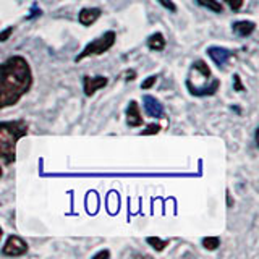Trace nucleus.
Listing matches in <instances>:
<instances>
[{"label":"nucleus","mask_w":259,"mask_h":259,"mask_svg":"<svg viewBox=\"0 0 259 259\" xmlns=\"http://www.w3.org/2000/svg\"><path fill=\"white\" fill-rule=\"evenodd\" d=\"M93 257H94V259H99V257H110V253H109L107 249H102V251H99V253H96Z\"/></svg>","instance_id":"nucleus-22"},{"label":"nucleus","mask_w":259,"mask_h":259,"mask_svg":"<svg viewBox=\"0 0 259 259\" xmlns=\"http://www.w3.org/2000/svg\"><path fill=\"white\" fill-rule=\"evenodd\" d=\"M148 47L151 49V51H164V47H165V37L162 32H154V34L149 36L148 39Z\"/></svg>","instance_id":"nucleus-11"},{"label":"nucleus","mask_w":259,"mask_h":259,"mask_svg":"<svg viewBox=\"0 0 259 259\" xmlns=\"http://www.w3.org/2000/svg\"><path fill=\"white\" fill-rule=\"evenodd\" d=\"M126 123L130 126H141L143 125V115L140 112V105L136 101H132L126 109Z\"/></svg>","instance_id":"nucleus-8"},{"label":"nucleus","mask_w":259,"mask_h":259,"mask_svg":"<svg viewBox=\"0 0 259 259\" xmlns=\"http://www.w3.org/2000/svg\"><path fill=\"white\" fill-rule=\"evenodd\" d=\"M146 241H148V245L152 246L156 251H164L168 246V241L167 240H160L159 237H148V238H146Z\"/></svg>","instance_id":"nucleus-13"},{"label":"nucleus","mask_w":259,"mask_h":259,"mask_svg":"<svg viewBox=\"0 0 259 259\" xmlns=\"http://www.w3.org/2000/svg\"><path fill=\"white\" fill-rule=\"evenodd\" d=\"M196 2L204 7V8H209V10H212L214 13H222L224 12V7L222 4L219 2V0H196Z\"/></svg>","instance_id":"nucleus-12"},{"label":"nucleus","mask_w":259,"mask_h":259,"mask_svg":"<svg viewBox=\"0 0 259 259\" xmlns=\"http://www.w3.org/2000/svg\"><path fill=\"white\" fill-rule=\"evenodd\" d=\"M40 15H42V12H40V8H37V7H32V8H31V13L26 16V20L37 18V16H40Z\"/></svg>","instance_id":"nucleus-21"},{"label":"nucleus","mask_w":259,"mask_h":259,"mask_svg":"<svg viewBox=\"0 0 259 259\" xmlns=\"http://www.w3.org/2000/svg\"><path fill=\"white\" fill-rule=\"evenodd\" d=\"M143 104H144V110H146V113H148L149 117L162 118V115H164V107H162V104L156 99V97L144 96L143 97Z\"/></svg>","instance_id":"nucleus-6"},{"label":"nucleus","mask_w":259,"mask_h":259,"mask_svg":"<svg viewBox=\"0 0 259 259\" xmlns=\"http://www.w3.org/2000/svg\"><path fill=\"white\" fill-rule=\"evenodd\" d=\"M156 81H157V76H149V78H146L143 81V84H141V89H151L154 84H156Z\"/></svg>","instance_id":"nucleus-19"},{"label":"nucleus","mask_w":259,"mask_h":259,"mask_svg":"<svg viewBox=\"0 0 259 259\" xmlns=\"http://www.w3.org/2000/svg\"><path fill=\"white\" fill-rule=\"evenodd\" d=\"M207 54L209 57L212 59V62L215 65H219V67H222V65H225L227 62H229V59L232 57V52L229 51V49H225V47H209L207 49Z\"/></svg>","instance_id":"nucleus-7"},{"label":"nucleus","mask_w":259,"mask_h":259,"mask_svg":"<svg viewBox=\"0 0 259 259\" xmlns=\"http://www.w3.org/2000/svg\"><path fill=\"white\" fill-rule=\"evenodd\" d=\"M32 86V71L28 60L13 55L0 63V110L18 104Z\"/></svg>","instance_id":"nucleus-1"},{"label":"nucleus","mask_w":259,"mask_h":259,"mask_svg":"<svg viewBox=\"0 0 259 259\" xmlns=\"http://www.w3.org/2000/svg\"><path fill=\"white\" fill-rule=\"evenodd\" d=\"M160 132V126L159 125H156V123H151V125H148V128L146 130H143L141 132V135H157Z\"/></svg>","instance_id":"nucleus-16"},{"label":"nucleus","mask_w":259,"mask_h":259,"mask_svg":"<svg viewBox=\"0 0 259 259\" xmlns=\"http://www.w3.org/2000/svg\"><path fill=\"white\" fill-rule=\"evenodd\" d=\"M12 32H13V26H10V28H7L5 31H2L0 32V42H5V40L12 36Z\"/></svg>","instance_id":"nucleus-20"},{"label":"nucleus","mask_w":259,"mask_h":259,"mask_svg":"<svg viewBox=\"0 0 259 259\" xmlns=\"http://www.w3.org/2000/svg\"><path fill=\"white\" fill-rule=\"evenodd\" d=\"M232 29L235 34H238L240 37H248L251 36L254 32L256 29V23L254 21H246V20H243V21H235L232 24Z\"/></svg>","instance_id":"nucleus-10"},{"label":"nucleus","mask_w":259,"mask_h":259,"mask_svg":"<svg viewBox=\"0 0 259 259\" xmlns=\"http://www.w3.org/2000/svg\"><path fill=\"white\" fill-rule=\"evenodd\" d=\"M126 76H128L126 79H135V76H136V73H135V71H128V73H126Z\"/></svg>","instance_id":"nucleus-23"},{"label":"nucleus","mask_w":259,"mask_h":259,"mask_svg":"<svg viewBox=\"0 0 259 259\" xmlns=\"http://www.w3.org/2000/svg\"><path fill=\"white\" fill-rule=\"evenodd\" d=\"M2 253H4V256H13V257L23 256L28 253V243L23 238L16 237V235H10L2 248Z\"/></svg>","instance_id":"nucleus-4"},{"label":"nucleus","mask_w":259,"mask_h":259,"mask_svg":"<svg viewBox=\"0 0 259 259\" xmlns=\"http://www.w3.org/2000/svg\"><path fill=\"white\" fill-rule=\"evenodd\" d=\"M101 8H83L78 15V20L83 26H91L93 23H96L97 20L101 18Z\"/></svg>","instance_id":"nucleus-9"},{"label":"nucleus","mask_w":259,"mask_h":259,"mask_svg":"<svg viewBox=\"0 0 259 259\" xmlns=\"http://www.w3.org/2000/svg\"><path fill=\"white\" fill-rule=\"evenodd\" d=\"M115 39H117V36H115V32H113V31L104 32V34H102L101 37L94 39L93 42H89V44L83 49V52H81V54L76 57L75 62L78 63V62L84 60V59H88V57H91V55H101V54H104V52H107L109 49H112L113 44H115Z\"/></svg>","instance_id":"nucleus-3"},{"label":"nucleus","mask_w":259,"mask_h":259,"mask_svg":"<svg viewBox=\"0 0 259 259\" xmlns=\"http://www.w3.org/2000/svg\"><path fill=\"white\" fill-rule=\"evenodd\" d=\"M202 246L209 251H214L221 246V240H219V237H206L202 238Z\"/></svg>","instance_id":"nucleus-14"},{"label":"nucleus","mask_w":259,"mask_h":259,"mask_svg":"<svg viewBox=\"0 0 259 259\" xmlns=\"http://www.w3.org/2000/svg\"><path fill=\"white\" fill-rule=\"evenodd\" d=\"M2 237H4V230H2V227H0V240H2Z\"/></svg>","instance_id":"nucleus-24"},{"label":"nucleus","mask_w":259,"mask_h":259,"mask_svg":"<svg viewBox=\"0 0 259 259\" xmlns=\"http://www.w3.org/2000/svg\"><path fill=\"white\" fill-rule=\"evenodd\" d=\"M0 177H2V167H0Z\"/></svg>","instance_id":"nucleus-25"},{"label":"nucleus","mask_w":259,"mask_h":259,"mask_svg":"<svg viewBox=\"0 0 259 259\" xmlns=\"http://www.w3.org/2000/svg\"><path fill=\"white\" fill-rule=\"evenodd\" d=\"M109 83V79L105 76H83V88L86 96H93L96 91L105 88Z\"/></svg>","instance_id":"nucleus-5"},{"label":"nucleus","mask_w":259,"mask_h":259,"mask_svg":"<svg viewBox=\"0 0 259 259\" xmlns=\"http://www.w3.org/2000/svg\"><path fill=\"white\" fill-rule=\"evenodd\" d=\"M28 135V123L24 120L0 121V160L13 164L16 159V143Z\"/></svg>","instance_id":"nucleus-2"},{"label":"nucleus","mask_w":259,"mask_h":259,"mask_svg":"<svg viewBox=\"0 0 259 259\" xmlns=\"http://www.w3.org/2000/svg\"><path fill=\"white\" fill-rule=\"evenodd\" d=\"M233 89H235V91H238V93L245 91V86H243V83H241L240 75H233Z\"/></svg>","instance_id":"nucleus-17"},{"label":"nucleus","mask_w":259,"mask_h":259,"mask_svg":"<svg viewBox=\"0 0 259 259\" xmlns=\"http://www.w3.org/2000/svg\"><path fill=\"white\" fill-rule=\"evenodd\" d=\"M224 2L229 5L233 12H238L240 8L243 7V2H245V0H224Z\"/></svg>","instance_id":"nucleus-15"},{"label":"nucleus","mask_w":259,"mask_h":259,"mask_svg":"<svg viewBox=\"0 0 259 259\" xmlns=\"http://www.w3.org/2000/svg\"><path fill=\"white\" fill-rule=\"evenodd\" d=\"M157 2L164 7V8H167L168 12H172V13H175L177 12V5L172 2V0H157Z\"/></svg>","instance_id":"nucleus-18"}]
</instances>
